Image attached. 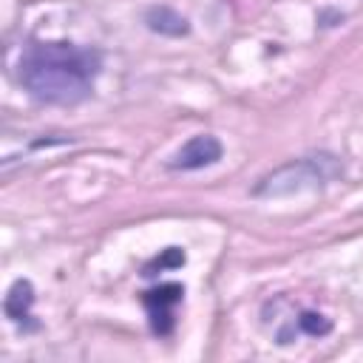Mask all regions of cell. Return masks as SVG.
I'll list each match as a JSON object with an SVG mask.
<instances>
[{
	"label": "cell",
	"mask_w": 363,
	"mask_h": 363,
	"mask_svg": "<svg viewBox=\"0 0 363 363\" xmlns=\"http://www.w3.org/2000/svg\"><path fill=\"white\" fill-rule=\"evenodd\" d=\"M102 57L94 48L51 40L31 43L20 57L23 88L48 105H77L94 91Z\"/></svg>",
	"instance_id": "6da1fadb"
},
{
	"label": "cell",
	"mask_w": 363,
	"mask_h": 363,
	"mask_svg": "<svg viewBox=\"0 0 363 363\" xmlns=\"http://www.w3.org/2000/svg\"><path fill=\"white\" fill-rule=\"evenodd\" d=\"M34 301V292H31V284L28 281H17L6 298V312L11 320H26L28 318V306Z\"/></svg>",
	"instance_id": "277c9868"
},
{
	"label": "cell",
	"mask_w": 363,
	"mask_h": 363,
	"mask_svg": "<svg viewBox=\"0 0 363 363\" xmlns=\"http://www.w3.org/2000/svg\"><path fill=\"white\" fill-rule=\"evenodd\" d=\"M184 286L182 284H159L156 289H147L142 295V303L147 309L150 326L156 335H170L176 323V306L182 303Z\"/></svg>",
	"instance_id": "7a4b0ae2"
},
{
	"label": "cell",
	"mask_w": 363,
	"mask_h": 363,
	"mask_svg": "<svg viewBox=\"0 0 363 363\" xmlns=\"http://www.w3.org/2000/svg\"><path fill=\"white\" fill-rule=\"evenodd\" d=\"M221 159V142L216 136H196L190 139L170 162L173 170H199Z\"/></svg>",
	"instance_id": "3957f363"
}]
</instances>
